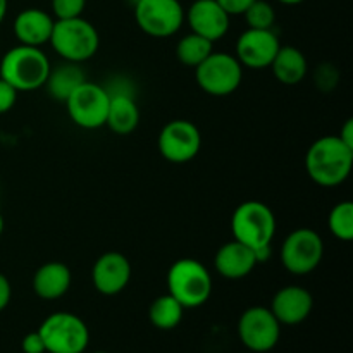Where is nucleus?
Wrapping results in <instances>:
<instances>
[{"label":"nucleus","instance_id":"29","mask_svg":"<svg viewBox=\"0 0 353 353\" xmlns=\"http://www.w3.org/2000/svg\"><path fill=\"white\" fill-rule=\"evenodd\" d=\"M21 348H23L24 353H45V343L43 338L40 336L38 331H33V333H28L26 336L21 341Z\"/></svg>","mask_w":353,"mask_h":353},{"label":"nucleus","instance_id":"22","mask_svg":"<svg viewBox=\"0 0 353 353\" xmlns=\"http://www.w3.org/2000/svg\"><path fill=\"white\" fill-rule=\"evenodd\" d=\"M83 81H86V76L83 69L79 68V64L65 62V64L50 69L43 86H47L50 97H54L55 100H61V102H65L68 97L72 93V90L81 85Z\"/></svg>","mask_w":353,"mask_h":353},{"label":"nucleus","instance_id":"36","mask_svg":"<svg viewBox=\"0 0 353 353\" xmlns=\"http://www.w3.org/2000/svg\"><path fill=\"white\" fill-rule=\"evenodd\" d=\"M95 353H107V352H95Z\"/></svg>","mask_w":353,"mask_h":353},{"label":"nucleus","instance_id":"11","mask_svg":"<svg viewBox=\"0 0 353 353\" xmlns=\"http://www.w3.org/2000/svg\"><path fill=\"white\" fill-rule=\"evenodd\" d=\"M238 336L250 352H271L281 336V324L268 307H250L238 321Z\"/></svg>","mask_w":353,"mask_h":353},{"label":"nucleus","instance_id":"34","mask_svg":"<svg viewBox=\"0 0 353 353\" xmlns=\"http://www.w3.org/2000/svg\"><path fill=\"white\" fill-rule=\"evenodd\" d=\"M278 2L285 3V6H299V3H302L303 0H278Z\"/></svg>","mask_w":353,"mask_h":353},{"label":"nucleus","instance_id":"26","mask_svg":"<svg viewBox=\"0 0 353 353\" xmlns=\"http://www.w3.org/2000/svg\"><path fill=\"white\" fill-rule=\"evenodd\" d=\"M245 19L248 28L252 30H272L276 21L274 7L265 0H255L247 10H245Z\"/></svg>","mask_w":353,"mask_h":353},{"label":"nucleus","instance_id":"27","mask_svg":"<svg viewBox=\"0 0 353 353\" xmlns=\"http://www.w3.org/2000/svg\"><path fill=\"white\" fill-rule=\"evenodd\" d=\"M86 7V0H52V12L57 19L79 17Z\"/></svg>","mask_w":353,"mask_h":353},{"label":"nucleus","instance_id":"23","mask_svg":"<svg viewBox=\"0 0 353 353\" xmlns=\"http://www.w3.org/2000/svg\"><path fill=\"white\" fill-rule=\"evenodd\" d=\"M183 312H185V307L174 296H171L168 293V295L157 296L152 302L150 310H148V317H150V323L157 330L171 331L181 323Z\"/></svg>","mask_w":353,"mask_h":353},{"label":"nucleus","instance_id":"20","mask_svg":"<svg viewBox=\"0 0 353 353\" xmlns=\"http://www.w3.org/2000/svg\"><path fill=\"white\" fill-rule=\"evenodd\" d=\"M105 124L116 134H130L137 130L140 124V109L133 95H128V93L110 95Z\"/></svg>","mask_w":353,"mask_h":353},{"label":"nucleus","instance_id":"31","mask_svg":"<svg viewBox=\"0 0 353 353\" xmlns=\"http://www.w3.org/2000/svg\"><path fill=\"white\" fill-rule=\"evenodd\" d=\"M10 296H12V286H10L9 279L0 272V312L9 305Z\"/></svg>","mask_w":353,"mask_h":353},{"label":"nucleus","instance_id":"15","mask_svg":"<svg viewBox=\"0 0 353 353\" xmlns=\"http://www.w3.org/2000/svg\"><path fill=\"white\" fill-rule=\"evenodd\" d=\"M185 19H188L192 33L200 34L212 43L230 31L231 16L216 0H195L185 14Z\"/></svg>","mask_w":353,"mask_h":353},{"label":"nucleus","instance_id":"17","mask_svg":"<svg viewBox=\"0 0 353 353\" xmlns=\"http://www.w3.org/2000/svg\"><path fill=\"white\" fill-rule=\"evenodd\" d=\"M257 265V259L252 248L233 240L224 243L214 257L217 274L226 279H243Z\"/></svg>","mask_w":353,"mask_h":353},{"label":"nucleus","instance_id":"5","mask_svg":"<svg viewBox=\"0 0 353 353\" xmlns=\"http://www.w3.org/2000/svg\"><path fill=\"white\" fill-rule=\"evenodd\" d=\"M231 231L234 240L252 250L269 247L276 234V217L271 207L257 200L240 203L231 217Z\"/></svg>","mask_w":353,"mask_h":353},{"label":"nucleus","instance_id":"3","mask_svg":"<svg viewBox=\"0 0 353 353\" xmlns=\"http://www.w3.org/2000/svg\"><path fill=\"white\" fill-rule=\"evenodd\" d=\"M48 43L65 62L81 64L97 54L100 38L95 26L79 16L55 21Z\"/></svg>","mask_w":353,"mask_h":353},{"label":"nucleus","instance_id":"30","mask_svg":"<svg viewBox=\"0 0 353 353\" xmlns=\"http://www.w3.org/2000/svg\"><path fill=\"white\" fill-rule=\"evenodd\" d=\"M230 16H243L245 10L255 2V0H216Z\"/></svg>","mask_w":353,"mask_h":353},{"label":"nucleus","instance_id":"19","mask_svg":"<svg viewBox=\"0 0 353 353\" xmlns=\"http://www.w3.org/2000/svg\"><path fill=\"white\" fill-rule=\"evenodd\" d=\"M71 271L62 262H47L33 276V292L41 300H57L71 288Z\"/></svg>","mask_w":353,"mask_h":353},{"label":"nucleus","instance_id":"13","mask_svg":"<svg viewBox=\"0 0 353 353\" xmlns=\"http://www.w3.org/2000/svg\"><path fill=\"white\" fill-rule=\"evenodd\" d=\"M279 38L272 30H252L238 37L236 47H234V57L238 59L243 68L248 69H268L278 54Z\"/></svg>","mask_w":353,"mask_h":353},{"label":"nucleus","instance_id":"4","mask_svg":"<svg viewBox=\"0 0 353 353\" xmlns=\"http://www.w3.org/2000/svg\"><path fill=\"white\" fill-rule=\"evenodd\" d=\"M168 293L185 309H196L210 299V272L195 259H179L168 271Z\"/></svg>","mask_w":353,"mask_h":353},{"label":"nucleus","instance_id":"10","mask_svg":"<svg viewBox=\"0 0 353 353\" xmlns=\"http://www.w3.org/2000/svg\"><path fill=\"white\" fill-rule=\"evenodd\" d=\"M324 255V243L319 233L309 228L292 231L283 241L281 264L295 276H307L317 269Z\"/></svg>","mask_w":353,"mask_h":353},{"label":"nucleus","instance_id":"28","mask_svg":"<svg viewBox=\"0 0 353 353\" xmlns=\"http://www.w3.org/2000/svg\"><path fill=\"white\" fill-rule=\"evenodd\" d=\"M17 100V90L0 78V114L9 112Z\"/></svg>","mask_w":353,"mask_h":353},{"label":"nucleus","instance_id":"32","mask_svg":"<svg viewBox=\"0 0 353 353\" xmlns=\"http://www.w3.org/2000/svg\"><path fill=\"white\" fill-rule=\"evenodd\" d=\"M338 138H340V140L343 141L347 147L353 148V119L345 121V124H343V128H341Z\"/></svg>","mask_w":353,"mask_h":353},{"label":"nucleus","instance_id":"7","mask_svg":"<svg viewBox=\"0 0 353 353\" xmlns=\"http://www.w3.org/2000/svg\"><path fill=\"white\" fill-rule=\"evenodd\" d=\"M195 79L200 88L212 97H228L240 88L243 81V65L234 55L212 52L195 68Z\"/></svg>","mask_w":353,"mask_h":353},{"label":"nucleus","instance_id":"1","mask_svg":"<svg viewBox=\"0 0 353 353\" xmlns=\"http://www.w3.org/2000/svg\"><path fill=\"white\" fill-rule=\"evenodd\" d=\"M353 165V148L347 147L338 134L319 138L309 147L305 169L316 185L333 188L348 179Z\"/></svg>","mask_w":353,"mask_h":353},{"label":"nucleus","instance_id":"16","mask_svg":"<svg viewBox=\"0 0 353 353\" xmlns=\"http://www.w3.org/2000/svg\"><path fill=\"white\" fill-rule=\"evenodd\" d=\"M312 293L302 286H285L276 293L271 303V312L281 326H296L303 323L312 314Z\"/></svg>","mask_w":353,"mask_h":353},{"label":"nucleus","instance_id":"6","mask_svg":"<svg viewBox=\"0 0 353 353\" xmlns=\"http://www.w3.org/2000/svg\"><path fill=\"white\" fill-rule=\"evenodd\" d=\"M48 353H83L90 343L85 321L71 312H55L38 327Z\"/></svg>","mask_w":353,"mask_h":353},{"label":"nucleus","instance_id":"2","mask_svg":"<svg viewBox=\"0 0 353 353\" xmlns=\"http://www.w3.org/2000/svg\"><path fill=\"white\" fill-rule=\"evenodd\" d=\"M50 69V61L40 47L17 45L2 57L0 78L17 92H33L45 85Z\"/></svg>","mask_w":353,"mask_h":353},{"label":"nucleus","instance_id":"24","mask_svg":"<svg viewBox=\"0 0 353 353\" xmlns=\"http://www.w3.org/2000/svg\"><path fill=\"white\" fill-rule=\"evenodd\" d=\"M214 52V43L196 33H190L178 41L176 57L183 65L196 68Z\"/></svg>","mask_w":353,"mask_h":353},{"label":"nucleus","instance_id":"21","mask_svg":"<svg viewBox=\"0 0 353 353\" xmlns=\"http://www.w3.org/2000/svg\"><path fill=\"white\" fill-rule=\"evenodd\" d=\"M269 68L272 69L279 83L293 86L303 81V78L307 76L309 64H307L305 55H303L300 48L293 47V45H285V47L281 45Z\"/></svg>","mask_w":353,"mask_h":353},{"label":"nucleus","instance_id":"25","mask_svg":"<svg viewBox=\"0 0 353 353\" xmlns=\"http://www.w3.org/2000/svg\"><path fill=\"white\" fill-rule=\"evenodd\" d=\"M327 224H330L331 234L340 241L353 240V203L350 200L336 203L331 209Z\"/></svg>","mask_w":353,"mask_h":353},{"label":"nucleus","instance_id":"35","mask_svg":"<svg viewBox=\"0 0 353 353\" xmlns=\"http://www.w3.org/2000/svg\"><path fill=\"white\" fill-rule=\"evenodd\" d=\"M3 233V217H2V214H0V234Z\"/></svg>","mask_w":353,"mask_h":353},{"label":"nucleus","instance_id":"9","mask_svg":"<svg viewBox=\"0 0 353 353\" xmlns=\"http://www.w3.org/2000/svg\"><path fill=\"white\" fill-rule=\"evenodd\" d=\"M134 19L148 37L169 38L181 30L185 9L179 0H137Z\"/></svg>","mask_w":353,"mask_h":353},{"label":"nucleus","instance_id":"12","mask_svg":"<svg viewBox=\"0 0 353 353\" xmlns=\"http://www.w3.org/2000/svg\"><path fill=\"white\" fill-rule=\"evenodd\" d=\"M157 147L168 162L186 164L199 155L202 148V134L192 121L174 119L162 128Z\"/></svg>","mask_w":353,"mask_h":353},{"label":"nucleus","instance_id":"18","mask_svg":"<svg viewBox=\"0 0 353 353\" xmlns=\"http://www.w3.org/2000/svg\"><path fill=\"white\" fill-rule=\"evenodd\" d=\"M55 19L41 9H24L14 19V34L19 45L41 47L50 41Z\"/></svg>","mask_w":353,"mask_h":353},{"label":"nucleus","instance_id":"8","mask_svg":"<svg viewBox=\"0 0 353 353\" xmlns=\"http://www.w3.org/2000/svg\"><path fill=\"white\" fill-rule=\"evenodd\" d=\"M110 95L107 88L92 81H83L65 100L68 114L76 126L83 130H99L105 126Z\"/></svg>","mask_w":353,"mask_h":353},{"label":"nucleus","instance_id":"14","mask_svg":"<svg viewBox=\"0 0 353 353\" xmlns=\"http://www.w3.org/2000/svg\"><path fill=\"white\" fill-rule=\"evenodd\" d=\"M131 262L119 252H105L95 261L92 269L93 286L105 296L117 295L131 281Z\"/></svg>","mask_w":353,"mask_h":353},{"label":"nucleus","instance_id":"33","mask_svg":"<svg viewBox=\"0 0 353 353\" xmlns=\"http://www.w3.org/2000/svg\"><path fill=\"white\" fill-rule=\"evenodd\" d=\"M7 9H9V0H0V24L6 19Z\"/></svg>","mask_w":353,"mask_h":353}]
</instances>
